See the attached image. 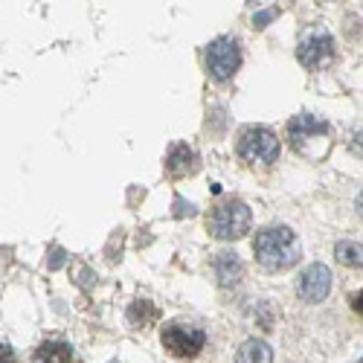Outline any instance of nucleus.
<instances>
[{"instance_id":"nucleus-3","label":"nucleus","mask_w":363,"mask_h":363,"mask_svg":"<svg viewBox=\"0 0 363 363\" xmlns=\"http://www.w3.org/2000/svg\"><path fill=\"white\" fill-rule=\"evenodd\" d=\"M238 157L245 163H277L279 157V137L262 128V125H250L241 131L238 137Z\"/></svg>"},{"instance_id":"nucleus-9","label":"nucleus","mask_w":363,"mask_h":363,"mask_svg":"<svg viewBox=\"0 0 363 363\" xmlns=\"http://www.w3.org/2000/svg\"><path fill=\"white\" fill-rule=\"evenodd\" d=\"M216 277H218V285L224 288H233L241 282V277H245V264H241V259L233 253V250H224L216 256Z\"/></svg>"},{"instance_id":"nucleus-17","label":"nucleus","mask_w":363,"mask_h":363,"mask_svg":"<svg viewBox=\"0 0 363 363\" xmlns=\"http://www.w3.org/2000/svg\"><path fill=\"white\" fill-rule=\"evenodd\" d=\"M357 213H360V218H363V195L357 198Z\"/></svg>"},{"instance_id":"nucleus-8","label":"nucleus","mask_w":363,"mask_h":363,"mask_svg":"<svg viewBox=\"0 0 363 363\" xmlns=\"http://www.w3.org/2000/svg\"><path fill=\"white\" fill-rule=\"evenodd\" d=\"M328 134V125L323 119L311 116V113H302V116H294L288 123V140L294 148H302V143H308L311 137H325Z\"/></svg>"},{"instance_id":"nucleus-16","label":"nucleus","mask_w":363,"mask_h":363,"mask_svg":"<svg viewBox=\"0 0 363 363\" xmlns=\"http://www.w3.org/2000/svg\"><path fill=\"white\" fill-rule=\"evenodd\" d=\"M352 308H354V311L363 317V291H357V294L352 296Z\"/></svg>"},{"instance_id":"nucleus-10","label":"nucleus","mask_w":363,"mask_h":363,"mask_svg":"<svg viewBox=\"0 0 363 363\" xmlns=\"http://www.w3.org/2000/svg\"><path fill=\"white\" fill-rule=\"evenodd\" d=\"M166 169L172 177H184V174H192L195 172V155L186 143H174L166 155Z\"/></svg>"},{"instance_id":"nucleus-6","label":"nucleus","mask_w":363,"mask_h":363,"mask_svg":"<svg viewBox=\"0 0 363 363\" xmlns=\"http://www.w3.org/2000/svg\"><path fill=\"white\" fill-rule=\"evenodd\" d=\"M296 58H299V65L308 67V70L325 67L331 58H335V38H331L328 33H308L299 41Z\"/></svg>"},{"instance_id":"nucleus-12","label":"nucleus","mask_w":363,"mask_h":363,"mask_svg":"<svg viewBox=\"0 0 363 363\" xmlns=\"http://www.w3.org/2000/svg\"><path fill=\"white\" fill-rule=\"evenodd\" d=\"M235 363H274V352L264 340H247L235 352Z\"/></svg>"},{"instance_id":"nucleus-7","label":"nucleus","mask_w":363,"mask_h":363,"mask_svg":"<svg viewBox=\"0 0 363 363\" xmlns=\"http://www.w3.org/2000/svg\"><path fill=\"white\" fill-rule=\"evenodd\" d=\"M296 294L302 302H323L331 294V270L325 264H308L296 279Z\"/></svg>"},{"instance_id":"nucleus-4","label":"nucleus","mask_w":363,"mask_h":363,"mask_svg":"<svg viewBox=\"0 0 363 363\" xmlns=\"http://www.w3.org/2000/svg\"><path fill=\"white\" fill-rule=\"evenodd\" d=\"M160 340L169 349V354H174V357H195L203 349V343H206L203 331L198 325H189V323H169V325H163Z\"/></svg>"},{"instance_id":"nucleus-1","label":"nucleus","mask_w":363,"mask_h":363,"mask_svg":"<svg viewBox=\"0 0 363 363\" xmlns=\"http://www.w3.org/2000/svg\"><path fill=\"white\" fill-rule=\"evenodd\" d=\"M253 253L267 270H288L299 262L302 247L294 230L288 227H264L253 238Z\"/></svg>"},{"instance_id":"nucleus-13","label":"nucleus","mask_w":363,"mask_h":363,"mask_svg":"<svg viewBox=\"0 0 363 363\" xmlns=\"http://www.w3.org/2000/svg\"><path fill=\"white\" fill-rule=\"evenodd\" d=\"M335 256L346 267H363V245L360 241H340L335 247Z\"/></svg>"},{"instance_id":"nucleus-5","label":"nucleus","mask_w":363,"mask_h":363,"mask_svg":"<svg viewBox=\"0 0 363 363\" xmlns=\"http://www.w3.org/2000/svg\"><path fill=\"white\" fill-rule=\"evenodd\" d=\"M241 65V50L233 38H216L206 50V70L216 82H227L235 76Z\"/></svg>"},{"instance_id":"nucleus-15","label":"nucleus","mask_w":363,"mask_h":363,"mask_svg":"<svg viewBox=\"0 0 363 363\" xmlns=\"http://www.w3.org/2000/svg\"><path fill=\"white\" fill-rule=\"evenodd\" d=\"M0 363H15V352L6 343H0Z\"/></svg>"},{"instance_id":"nucleus-11","label":"nucleus","mask_w":363,"mask_h":363,"mask_svg":"<svg viewBox=\"0 0 363 363\" xmlns=\"http://www.w3.org/2000/svg\"><path fill=\"white\" fill-rule=\"evenodd\" d=\"M33 363H73V349L67 343H58V340H47L35 349Z\"/></svg>"},{"instance_id":"nucleus-14","label":"nucleus","mask_w":363,"mask_h":363,"mask_svg":"<svg viewBox=\"0 0 363 363\" xmlns=\"http://www.w3.org/2000/svg\"><path fill=\"white\" fill-rule=\"evenodd\" d=\"M128 320H131V325H148V323L157 320V308L151 306L148 299H137L128 308Z\"/></svg>"},{"instance_id":"nucleus-2","label":"nucleus","mask_w":363,"mask_h":363,"mask_svg":"<svg viewBox=\"0 0 363 363\" xmlns=\"http://www.w3.org/2000/svg\"><path fill=\"white\" fill-rule=\"evenodd\" d=\"M206 227L216 238L221 241H233V238H241L247 230H250V209L247 203H241L235 198H227L221 201L213 213L206 218Z\"/></svg>"}]
</instances>
